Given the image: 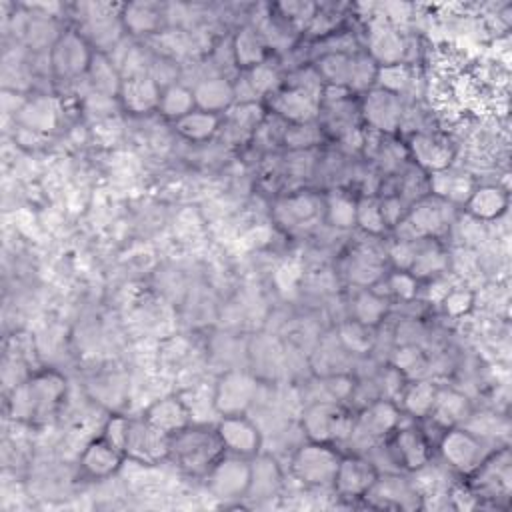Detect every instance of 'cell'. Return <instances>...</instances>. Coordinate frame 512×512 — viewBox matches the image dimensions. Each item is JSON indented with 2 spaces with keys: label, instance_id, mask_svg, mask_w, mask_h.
<instances>
[{
  "label": "cell",
  "instance_id": "1",
  "mask_svg": "<svg viewBox=\"0 0 512 512\" xmlns=\"http://www.w3.org/2000/svg\"><path fill=\"white\" fill-rule=\"evenodd\" d=\"M66 396V378L56 370H40L18 384L8 394V416L22 424H42L56 414Z\"/></svg>",
  "mask_w": 512,
  "mask_h": 512
},
{
  "label": "cell",
  "instance_id": "2",
  "mask_svg": "<svg viewBox=\"0 0 512 512\" xmlns=\"http://www.w3.org/2000/svg\"><path fill=\"white\" fill-rule=\"evenodd\" d=\"M102 436L118 446L122 454L132 462L154 466L162 460H168L170 436L156 430L142 416L128 418L114 414L106 420Z\"/></svg>",
  "mask_w": 512,
  "mask_h": 512
},
{
  "label": "cell",
  "instance_id": "3",
  "mask_svg": "<svg viewBox=\"0 0 512 512\" xmlns=\"http://www.w3.org/2000/svg\"><path fill=\"white\" fill-rule=\"evenodd\" d=\"M224 452L216 426L190 424L168 442V460L190 476H206Z\"/></svg>",
  "mask_w": 512,
  "mask_h": 512
},
{
  "label": "cell",
  "instance_id": "4",
  "mask_svg": "<svg viewBox=\"0 0 512 512\" xmlns=\"http://www.w3.org/2000/svg\"><path fill=\"white\" fill-rule=\"evenodd\" d=\"M322 94L324 84L318 74L308 82L288 80L272 92L268 100V108L274 116H278L286 124H302L316 122L322 110Z\"/></svg>",
  "mask_w": 512,
  "mask_h": 512
},
{
  "label": "cell",
  "instance_id": "5",
  "mask_svg": "<svg viewBox=\"0 0 512 512\" xmlns=\"http://www.w3.org/2000/svg\"><path fill=\"white\" fill-rule=\"evenodd\" d=\"M496 450L490 448V440L478 436L466 426L444 428L438 440V454L448 468L462 476H470L486 458Z\"/></svg>",
  "mask_w": 512,
  "mask_h": 512
},
{
  "label": "cell",
  "instance_id": "6",
  "mask_svg": "<svg viewBox=\"0 0 512 512\" xmlns=\"http://www.w3.org/2000/svg\"><path fill=\"white\" fill-rule=\"evenodd\" d=\"M400 422V406L390 398H376L352 418V430L346 440L364 448H376L388 440Z\"/></svg>",
  "mask_w": 512,
  "mask_h": 512
},
{
  "label": "cell",
  "instance_id": "7",
  "mask_svg": "<svg viewBox=\"0 0 512 512\" xmlns=\"http://www.w3.org/2000/svg\"><path fill=\"white\" fill-rule=\"evenodd\" d=\"M340 458L342 454L334 444L308 440L294 450L290 458V472L304 486H332Z\"/></svg>",
  "mask_w": 512,
  "mask_h": 512
},
{
  "label": "cell",
  "instance_id": "8",
  "mask_svg": "<svg viewBox=\"0 0 512 512\" xmlns=\"http://www.w3.org/2000/svg\"><path fill=\"white\" fill-rule=\"evenodd\" d=\"M350 412L342 406V402L330 400H312L300 418V428L306 440L336 444L346 440L352 430Z\"/></svg>",
  "mask_w": 512,
  "mask_h": 512
},
{
  "label": "cell",
  "instance_id": "9",
  "mask_svg": "<svg viewBox=\"0 0 512 512\" xmlns=\"http://www.w3.org/2000/svg\"><path fill=\"white\" fill-rule=\"evenodd\" d=\"M252 476V460L224 452L220 460L208 470L206 486L208 492L224 502L242 500L248 496Z\"/></svg>",
  "mask_w": 512,
  "mask_h": 512
},
{
  "label": "cell",
  "instance_id": "10",
  "mask_svg": "<svg viewBox=\"0 0 512 512\" xmlns=\"http://www.w3.org/2000/svg\"><path fill=\"white\" fill-rule=\"evenodd\" d=\"M96 50L80 34V30H66L58 36L48 52V64L54 76L64 80H74L88 74Z\"/></svg>",
  "mask_w": 512,
  "mask_h": 512
},
{
  "label": "cell",
  "instance_id": "11",
  "mask_svg": "<svg viewBox=\"0 0 512 512\" xmlns=\"http://www.w3.org/2000/svg\"><path fill=\"white\" fill-rule=\"evenodd\" d=\"M388 454L398 470L420 472L430 464L432 442L426 432L416 424H398L388 436Z\"/></svg>",
  "mask_w": 512,
  "mask_h": 512
},
{
  "label": "cell",
  "instance_id": "12",
  "mask_svg": "<svg viewBox=\"0 0 512 512\" xmlns=\"http://www.w3.org/2000/svg\"><path fill=\"white\" fill-rule=\"evenodd\" d=\"M258 394V380L246 370H228L218 376L212 404L220 416L246 414Z\"/></svg>",
  "mask_w": 512,
  "mask_h": 512
},
{
  "label": "cell",
  "instance_id": "13",
  "mask_svg": "<svg viewBox=\"0 0 512 512\" xmlns=\"http://www.w3.org/2000/svg\"><path fill=\"white\" fill-rule=\"evenodd\" d=\"M380 470L364 454H342L336 476L332 480L334 492L344 500H364Z\"/></svg>",
  "mask_w": 512,
  "mask_h": 512
},
{
  "label": "cell",
  "instance_id": "14",
  "mask_svg": "<svg viewBox=\"0 0 512 512\" xmlns=\"http://www.w3.org/2000/svg\"><path fill=\"white\" fill-rule=\"evenodd\" d=\"M452 204L438 196L418 198L406 212L400 224H406L408 234L400 240H418V238H436L450 220Z\"/></svg>",
  "mask_w": 512,
  "mask_h": 512
},
{
  "label": "cell",
  "instance_id": "15",
  "mask_svg": "<svg viewBox=\"0 0 512 512\" xmlns=\"http://www.w3.org/2000/svg\"><path fill=\"white\" fill-rule=\"evenodd\" d=\"M402 116L404 108L400 96L376 86L362 94L360 118L370 130L380 134H394L402 124Z\"/></svg>",
  "mask_w": 512,
  "mask_h": 512
},
{
  "label": "cell",
  "instance_id": "16",
  "mask_svg": "<svg viewBox=\"0 0 512 512\" xmlns=\"http://www.w3.org/2000/svg\"><path fill=\"white\" fill-rule=\"evenodd\" d=\"M364 500L372 508L416 510L422 506V496L416 484L400 474H378Z\"/></svg>",
  "mask_w": 512,
  "mask_h": 512
},
{
  "label": "cell",
  "instance_id": "17",
  "mask_svg": "<svg viewBox=\"0 0 512 512\" xmlns=\"http://www.w3.org/2000/svg\"><path fill=\"white\" fill-rule=\"evenodd\" d=\"M472 488L476 496L496 498L508 496L512 486V472H510V454L508 448H496L488 454V458L470 474Z\"/></svg>",
  "mask_w": 512,
  "mask_h": 512
},
{
  "label": "cell",
  "instance_id": "18",
  "mask_svg": "<svg viewBox=\"0 0 512 512\" xmlns=\"http://www.w3.org/2000/svg\"><path fill=\"white\" fill-rule=\"evenodd\" d=\"M406 152L410 160L426 174H436L450 168L454 158L452 144L432 132H416L406 142Z\"/></svg>",
  "mask_w": 512,
  "mask_h": 512
},
{
  "label": "cell",
  "instance_id": "19",
  "mask_svg": "<svg viewBox=\"0 0 512 512\" xmlns=\"http://www.w3.org/2000/svg\"><path fill=\"white\" fill-rule=\"evenodd\" d=\"M216 432L226 452L244 458H254L256 454H260L262 434L258 426L246 418V414L220 416Z\"/></svg>",
  "mask_w": 512,
  "mask_h": 512
},
{
  "label": "cell",
  "instance_id": "20",
  "mask_svg": "<svg viewBox=\"0 0 512 512\" xmlns=\"http://www.w3.org/2000/svg\"><path fill=\"white\" fill-rule=\"evenodd\" d=\"M162 86L150 74H130L122 76V86L118 92L120 106L130 114H148L158 110Z\"/></svg>",
  "mask_w": 512,
  "mask_h": 512
},
{
  "label": "cell",
  "instance_id": "21",
  "mask_svg": "<svg viewBox=\"0 0 512 512\" xmlns=\"http://www.w3.org/2000/svg\"><path fill=\"white\" fill-rule=\"evenodd\" d=\"M124 460L126 456L122 454V450L114 446L110 440H106L104 436H100L88 442L86 448L82 450L80 468L92 480H106L122 468Z\"/></svg>",
  "mask_w": 512,
  "mask_h": 512
},
{
  "label": "cell",
  "instance_id": "22",
  "mask_svg": "<svg viewBox=\"0 0 512 512\" xmlns=\"http://www.w3.org/2000/svg\"><path fill=\"white\" fill-rule=\"evenodd\" d=\"M142 418L166 436H172L192 424L188 406L174 394L154 400L142 414Z\"/></svg>",
  "mask_w": 512,
  "mask_h": 512
},
{
  "label": "cell",
  "instance_id": "23",
  "mask_svg": "<svg viewBox=\"0 0 512 512\" xmlns=\"http://www.w3.org/2000/svg\"><path fill=\"white\" fill-rule=\"evenodd\" d=\"M192 92H194L196 108L212 114H222L236 104L234 82L228 80L226 76L202 78L192 86Z\"/></svg>",
  "mask_w": 512,
  "mask_h": 512
},
{
  "label": "cell",
  "instance_id": "24",
  "mask_svg": "<svg viewBox=\"0 0 512 512\" xmlns=\"http://www.w3.org/2000/svg\"><path fill=\"white\" fill-rule=\"evenodd\" d=\"M366 54H368L378 66L404 62L406 42H404L402 34H400L394 26H390L388 22H380V24H374V26L370 28Z\"/></svg>",
  "mask_w": 512,
  "mask_h": 512
},
{
  "label": "cell",
  "instance_id": "25",
  "mask_svg": "<svg viewBox=\"0 0 512 512\" xmlns=\"http://www.w3.org/2000/svg\"><path fill=\"white\" fill-rule=\"evenodd\" d=\"M164 6L158 2H128L120 6V22L126 34L148 36L162 28Z\"/></svg>",
  "mask_w": 512,
  "mask_h": 512
},
{
  "label": "cell",
  "instance_id": "26",
  "mask_svg": "<svg viewBox=\"0 0 512 512\" xmlns=\"http://www.w3.org/2000/svg\"><path fill=\"white\" fill-rule=\"evenodd\" d=\"M464 210L476 220H496L508 210V192L496 184H480L468 194Z\"/></svg>",
  "mask_w": 512,
  "mask_h": 512
},
{
  "label": "cell",
  "instance_id": "27",
  "mask_svg": "<svg viewBox=\"0 0 512 512\" xmlns=\"http://www.w3.org/2000/svg\"><path fill=\"white\" fill-rule=\"evenodd\" d=\"M234 64L244 72L266 62V42L258 28L242 26L234 32L230 42Z\"/></svg>",
  "mask_w": 512,
  "mask_h": 512
},
{
  "label": "cell",
  "instance_id": "28",
  "mask_svg": "<svg viewBox=\"0 0 512 512\" xmlns=\"http://www.w3.org/2000/svg\"><path fill=\"white\" fill-rule=\"evenodd\" d=\"M470 414H472V404L462 392L454 388H438L436 402L428 418L442 428H452V426H462Z\"/></svg>",
  "mask_w": 512,
  "mask_h": 512
},
{
  "label": "cell",
  "instance_id": "29",
  "mask_svg": "<svg viewBox=\"0 0 512 512\" xmlns=\"http://www.w3.org/2000/svg\"><path fill=\"white\" fill-rule=\"evenodd\" d=\"M58 122V106L48 96H36L26 100L18 108V124L32 134L52 132Z\"/></svg>",
  "mask_w": 512,
  "mask_h": 512
},
{
  "label": "cell",
  "instance_id": "30",
  "mask_svg": "<svg viewBox=\"0 0 512 512\" xmlns=\"http://www.w3.org/2000/svg\"><path fill=\"white\" fill-rule=\"evenodd\" d=\"M438 386L430 380H412L402 386L400 390V410L402 414L414 418V420H424L430 416L434 402H436Z\"/></svg>",
  "mask_w": 512,
  "mask_h": 512
},
{
  "label": "cell",
  "instance_id": "31",
  "mask_svg": "<svg viewBox=\"0 0 512 512\" xmlns=\"http://www.w3.org/2000/svg\"><path fill=\"white\" fill-rule=\"evenodd\" d=\"M250 460H252V476H250V488L246 498L266 500L276 496L282 486V470L278 462L266 454H256Z\"/></svg>",
  "mask_w": 512,
  "mask_h": 512
},
{
  "label": "cell",
  "instance_id": "32",
  "mask_svg": "<svg viewBox=\"0 0 512 512\" xmlns=\"http://www.w3.org/2000/svg\"><path fill=\"white\" fill-rule=\"evenodd\" d=\"M276 208L278 220L288 228H296L312 222L324 210V200H318L312 194H292L280 200Z\"/></svg>",
  "mask_w": 512,
  "mask_h": 512
},
{
  "label": "cell",
  "instance_id": "33",
  "mask_svg": "<svg viewBox=\"0 0 512 512\" xmlns=\"http://www.w3.org/2000/svg\"><path fill=\"white\" fill-rule=\"evenodd\" d=\"M474 186L476 184L470 178H466V174L454 172L450 168L436 174H428L430 192L450 204H458V202L464 204L468 194L474 190Z\"/></svg>",
  "mask_w": 512,
  "mask_h": 512
},
{
  "label": "cell",
  "instance_id": "34",
  "mask_svg": "<svg viewBox=\"0 0 512 512\" xmlns=\"http://www.w3.org/2000/svg\"><path fill=\"white\" fill-rule=\"evenodd\" d=\"M174 126H176V132L188 142H208L218 134L222 126V116L196 108L184 118L176 120Z\"/></svg>",
  "mask_w": 512,
  "mask_h": 512
},
{
  "label": "cell",
  "instance_id": "35",
  "mask_svg": "<svg viewBox=\"0 0 512 512\" xmlns=\"http://www.w3.org/2000/svg\"><path fill=\"white\" fill-rule=\"evenodd\" d=\"M446 268V256L434 238L414 240V258L410 264V274L418 280L430 278Z\"/></svg>",
  "mask_w": 512,
  "mask_h": 512
},
{
  "label": "cell",
  "instance_id": "36",
  "mask_svg": "<svg viewBox=\"0 0 512 512\" xmlns=\"http://www.w3.org/2000/svg\"><path fill=\"white\" fill-rule=\"evenodd\" d=\"M192 110H196V102H194V92L190 86L172 82L162 88L156 112H160L164 118L176 122V120L184 118L186 114H190Z\"/></svg>",
  "mask_w": 512,
  "mask_h": 512
},
{
  "label": "cell",
  "instance_id": "37",
  "mask_svg": "<svg viewBox=\"0 0 512 512\" xmlns=\"http://www.w3.org/2000/svg\"><path fill=\"white\" fill-rule=\"evenodd\" d=\"M88 76H90V82H92V86L98 94L118 98V92H120V86H122V74L108 60L106 54H102V52L94 54L92 64L88 68Z\"/></svg>",
  "mask_w": 512,
  "mask_h": 512
},
{
  "label": "cell",
  "instance_id": "38",
  "mask_svg": "<svg viewBox=\"0 0 512 512\" xmlns=\"http://www.w3.org/2000/svg\"><path fill=\"white\" fill-rule=\"evenodd\" d=\"M324 216L326 220L338 228L348 230L356 226V198L342 190H334L324 198Z\"/></svg>",
  "mask_w": 512,
  "mask_h": 512
},
{
  "label": "cell",
  "instance_id": "39",
  "mask_svg": "<svg viewBox=\"0 0 512 512\" xmlns=\"http://www.w3.org/2000/svg\"><path fill=\"white\" fill-rule=\"evenodd\" d=\"M356 226L372 236H380L388 230L380 198L376 196L356 198Z\"/></svg>",
  "mask_w": 512,
  "mask_h": 512
},
{
  "label": "cell",
  "instance_id": "40",
  "mask_svg": "<svg viewBox=\"0 0 512 512\" xmlns=\"http://www.w3.org/2000/svg\"><path fill=\"white\" fill-rule=\"evenodd\" d=\"M386 310H388V304H386V298H382L380 294L364 288L356 300H354V310H352V320L360 322V324H366L370 328H374L384 316H386Z\"/></svg>",
  "mask_w": 512,
  "mask_h": 512
},
{
  "label": "cell",
  "instance_id": "41",
  "mask_svg": "<svg viewBox=\"0 0 512 512\" xmlns=\"http://www.w3.org/2000/svg\"><path fill=\"white\" fill-rule=\"evenodd\" d=\"M282 144L288 150L294 152H302V150H310L316 144H320L322 140V126H318V122H302V124H286V128L282 130Z\"/></svg>",
  "mask_w": 512,
  "mask_h": 512
},
{
  "label": "cell",
  "instance_id": "42",
  "mask_svg": "<svg viewBox=\"0 0 512 512\" xmlns=\"http://www.w3.org/2000/svg\"><path fill=\"white\" fill-rule=\"evenodd\" d=\"M410 82H412L410 66L406 62H396V64L378 66L374 86L400 96L410 86Z\"/></svg>",
  "mask_w": 512,
  "mask_h": 512
},
{
  "label": "cell",
  "instance_id": "43",
  "mask_svg": "<svg viewBox=\"0 0 512 512\" xmlns=\"http://www.w3.org/2000/svg\"><path fill=\"white\" fill-rule=\"evenodd\" d=\"M338 334H340L338 338H340L342 346L348 352H354V354H366L372 348V342H374L372 328L366 326V324H360L356 320H350V322L342 324Z\"/></svg>",
  "mask_w": 512,
  "mask_h": 512
},
{
  "label": "cell",
  "instance_id": "44",
  "mask_svg": "<svg viewBox=\"0 0 512 512\" xmlns=\"http://www.w3.org/2000/svg\"><path fill=\"white\" fill-rule=\"evenodd\" d=\"M348 276L354 284L368 286V284H374L382 276V266L374 256H370L366 252H358L350 260Z\"/></svg>",
  "mask_w": 512,
  "mask_h": 512
},
{
  "label": "cell",
  "instance_id": "45",
  "mask_svg": "<svg viewBox=\"0 0 512 512\" xmlns=\"http://www.w3.org/2000/svg\"><path fill=\"white\" fill-rule=\"evenodd\" d=\"M388 282V288L390 292L396 296V298H402V300H412L418 292V278H414L410 272L406 270H394L388 274L386 278Z\"/></svg>",
  "mask_w": 512,
  "mask_h": 512
},
{
  "label": "cell",
  "instance_id": "46",
  "mask_svg": "<svg viewBox=\"0 0 512 512\" xmlns=\"http://www.w3.org/2000/svg\"><path fill=\"white\" fill-rule=\"evenodd\" d=\"M276 8L282 10V16H286L292 24L300 28H308L318 6L310 2H284V4H278Z\"/></svg>",
  "mask_w": 512,
  "mask_h": 512
},
{
  "label": "cell",
  "instance_id": "47",
  "mask_svg": "<svg viewBox=\"0 0 512 512\" xmlns=\"http://www.w3.org/2000/svg\"><path fill=\"white\" fill-rule=\"evenodd\" d=\"M442 304H444V310L448 314L462 316V314H466L472 308L474 296L468 290H450V292H446Z\"/></svg>",
  "mask_w": 512,
  "mask_h": 512
},
{
  "label": "cell",
  "instance_id": "48",
  "mask_svg": "<svg viewBox=\"0 0 512 512\" xmlns=\"http://www.w3.org/2000/svg\"><path fill=\"white\" fill-rule=\"evenodd\" d=\"M418 358H420V352L412 346L408 348H402L396 352V358H394V368L400 372V374H406L412 366L418 364Z\"/></svg>",
  "mask_w": 512,
  "mask_h": 512
}]
</instances>
